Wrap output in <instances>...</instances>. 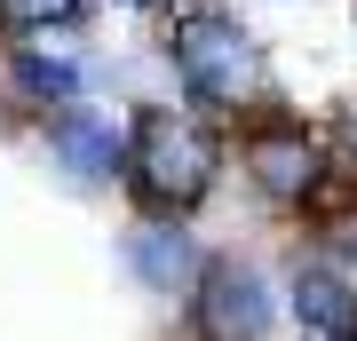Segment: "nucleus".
I'll return each mask as SVG.
<instances>
[{
  "mask_svg": "<svg viewBox=\"0 0 357 341\" xmlns=\"http://www.w3.org/2000/svg\"><path fill=\"white\" fill-rule=\"evenodd\" d=\"M167 63H175V88H183V112L215 119L222 135H238L246 119L278 112V79H270V48L255 32H246V16L215 8V0H199V8L167 16Z\"/></svg>",
  "mask_w": 357,
  "mask_h": 341,
  "instance_id": "1",
  "label": "nucleus"
},
{
  "mask_svg": "<svg viewBox=\"0 0 357 341\" xmlns=\"http://www.w3.org/2000/svg\"><path fill=\"white\" fill-rule=\"evenodd\" d=\"M0 16L16 32H72L88 24V0H0Z\"/></svg>",
  "mask_w": 357,
  "mask_h": 341,
  "instance_id": "8",
  "label": "nucleus"
},
{
  "mask_svg": "<svg viewBox=\"0 0 357 341\" xmlns=\"http://www.w3.org/2000/svg\"><path fill=\"white\" fill-rule=\"evenodd\" d=\"M294 341H318V333H294ZM342 341H357V333H342Z\"/></svg>",
  "mask_w": 357,
  "mask_h": 341,
  "instance_id": "10",
  "label": "nucleus"
},
{
  "mask_svg": "<svg viewBox=\"0 0 357 341\" xmlns=\"http://www.w3.org/2000/svg\"><path fill=\"white\" fill-rule=\"evenodd\" d=\"M79 88H88V72H79L72 56H56V48H32V40H16L8 48V96L16 103H32V112H72Z\"/></svg>",
  "mask_w": 357,
  "mask_h": 341,
  "instance_id": "7",
  "label": "nucleus"
},
{
  "mask_svg": "<svg viewBox=\"0 0 357 341\" xmlns=\"http://www.w3.org/2000/svg\"><path fill=\"white\" fill-rule=\"evenodd\" d=\"M333 159H342V175L357 183V103L342 112V127H333Z\"/></svg>",
  "mask_w": 357,
  "mask_h": 341,
  "instance_id": "9",
  "label": "nucleus"
},
{
  "mask_svg": "<svg viewBox=\"0 0 357 341\" xmlns=\"http://www.w3.org/2000/svg\"><path fill=\"white\" fill-rule=\"evenodd\" d=\"M286 317L302 333H318V341L357 333V278L333 270V262H318V254H302V262L286 270Z\"/></svg>",
  "mask_w": 357,
  "mask_h": 341,
  "instance_id": "6",
  "label": "nucleus"
},
{
  "mask_svg": "<svg viewBox=\"0 0 357 341\" xmlns=\"http://www.w3.org/2000/svg\"><path fill=\"white\" fill-rule=\"evenodd\" d=\"M222 175H230V135L215 119L167 112V103H143L128 119V199H135V215L199 222L215 206Z\"/></svg>",
  "mask_w": 357,
  "mask_h": 341,
  "instance_id": "2",
  "label": "nucleus"
},
{
  "mask_svg": "<svg viewBox=\"0 0 357 341\" xmlns=\"http://www.w3.org/2000/svg\"><path fill=\"white\" fill-rule=\"evenodd\" d=\"M119 270H128L135 294H159V302H191L199 270H206V246L191 222H159V215H135L119 230Z\"/></svg>",
  "mask_w": 357,
  "mask_h": 341,
  "instance_id": "4",
  "label": "nucleus"
},
{
  "mask_svg": "<svg viewBox=\"0 0 357 341\" xmlns=\"http://www.w3.org/2000/svg\"><path fill=\"white\" fill-rule=\"evenodd\" d=\"M278 310H286V294L255 254L215 246L199 286H191V302H183V326H191V341H270Z\"/></svg>",
  "mask_w": 357,
  "mask_h": 341,
  "instance_id": "3",
  "label": "nucleus"
},
{
  "mask_svg": "<svg viewBox=\"0 0 357 341\" xmlns=\"http://www.w3.org/2000/svg\"><path fill=\"white\" fill-rule=\"evenodd\" d=\"M119 8H143V0H119Z\"/></svg>",
  "mask_w": 357,
  "mask_h": 341,
  "instance_id": "11",
  "label": "nucleus"
},
{
  "mask_svg": "<svg viewBox=\"0 0 357 341\" xmlns=\"http://www.w3.org/2000/svg\"><path fill=\"white\" fill-rule=\"evenodd\" d=\"M40 143H48V159L64 167L72 183H128V119L96 112V103L56 112L40 127Z\"/></svg>",
  "mask_w": 357,
  "mask_h": 341,
  "instance_id": "5",
  "label": "nucleus"
}]
</instances>
